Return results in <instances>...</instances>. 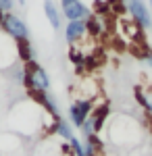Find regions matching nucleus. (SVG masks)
<instances>
[{"mask_svg":"<svg viewBox=\"0 0 152 156\" xmlns=\"http://www.w3.org/2000/svg\"><path fill=\"white\" fill-rule=\"evenodd\" d=\"M42 117H48L44 108L38 106L34 100H25L11 110V127L21 135H31L40 129V125H46V121H40Z\"/></svg>","mask_w":152,"mask_h":156,"instance_id":"obj_1","label":"nucleus"},{"mask_svg":"<svg viewBox=\"0 0 152 156\" xmlns=\"http://www.w3.org/2000/svg\"><path fill=\"white\" fill-rule=\"evenodd\" d=\"M108 137H110L113 144H117V146H133L142 140L140 125L131 117L119 115L108 125Z\"/></svg>","mask_w":152,"mask_h":156,"instance_id":"obj_2","label":"nucleus"},{"mask_svg":"<svg viewBox=\"0 0 152 156\" xmlns=\"http://www.w3.org/2000/svg\"><path fill=\"white\" fill-rule=\"evenodd\" d=\"M23 85L27 92H48L50 90V75L40 62H29L25 65V79Z\"/></svg>","mask_w":152,"mask_h":156,"instance_id":"obj_3","label":"nucleus"},{"mask_svg":"<svg viewBox=\"0 0 152 156\" xmlns=\"http://www.w3.org/2000/svg\"><path fill=\"white\" fill-rule=\"evenodd\" d=\"M0 29L6 34V36L15 40V42H23V40H29V27L23 19L15 12H6L2 23H0Z\"/></svg>","mask_w":152,"mask_h":156,"instance_id":"obj_4","label":"nucleus"},{"mask_svg":"<svg viewBox=\"0 0 152 156\" xmlns=\"http://www.w3.org/2000/svg\"><path fill=\"white\" fill-rule=\"evenodd\" d=\"M125 11H127L129 19L138 25L140 29H150L152 27V15H150V6L144 0H123Z\"/></svg>","mask_w":152,"mask_h":156,"instance_id":"obj_5","label":"nucleus"},{"mask_svg":"<svg viewBox=\"0 0 152 156\" xmlns=\"http://www.w3.org/2000/svg\"><path fill=\"white\" fill-rule=\"evenodd\" d=\"M94 100H85V98H77V100H73L69 104V123L73 127H77V129H81V125L85 123V119L92 115L94 110Z\"/></svg>","mask_w":152,"mask_h":156,"instance_id":"obj_6","label":"nucleus"},{"mask_svg":"<svg viewBox=\"0 0 152 156\" xmlns=\"http://www.w3.org/2000/svg\"><path fill=\"white\" fill-rule=\"evenodd\" d=\"M19 62L17 56V42L11 40L4 31H0V69L2 71H9L13 65Z\"/></svg>","mask_w":152,"mask_h":156,"instance_id":"obj_7","label":"nucleus"},{"mask_svg":"<svg viewBox=\"0 0 152 156\" xmlns=\"http://www.w3.org/2000/svg\"><path fill=\"white\" fill-rule=\"evenodd\" d=\"M60 12L67 21H85L92 15L81 0H60Z\"/></svg>","mask_w":152,"mask_h":156,"instance_id":"obj_8","label":"nucleus"},{"mask_svg":"<svg viewBox=\"0 0 152 156\" xmlns=\"http://www.w3.org/2000/svg\"><path fill=\"white\" fill-rule=\"evenodd\" d=\"M29 94V100H34L38 106L44 108V112H48L52 119H59L60 117V106L59 100L52 96L50 92H27Z\"/></svg>","mask_w":152,"mask_h":156,"instance_id":"obj_9","label":"nucleus"},{"mask_svg":"<svg viewBox=\"0 0 152 156\" xmlns=\"http://www.w3.org/2000/svg\"><path fill=\"white\" fill-rule=\"evenodd\" d=\"M63 34H65L67 44L77 46L83 37H85V34H88V31H85V21H67L65 29H63Z\"/></svg>","mask_w":152,"mask_h":156,"instance_id":"obj_10","label":"nucleus"},{"mask_svg":"<svg viewBox=\"0 0 152 156\" xmlns=\"http://www.w3.org/2000/svg\"><path fill=\"white\" fill-rule=\"evenodd\" d=\"M73 129H75V127L69 123V119H63V117L52 119L50 127H48V131L54 133V135H59L63 142H69V140H73V137H75V131H73Z\"/></svg>","mask_w":152,"mask_h":156,"instance_id":"obj_11","label":"nucleus"},{"mask_svg":"<svg viewBox=\"0 0 152 156\" xmlns=\"http://www.w3.org/2000/svg\"><path fill=\"white\" fill-rule=\"evenodd\" d=\"M108 115H110V106H108L106 102L98 104V106H94L90 119H92V123H94V133H96V135H100V133H102V129H104V125H106V119H108Z\"/></svg>","mask_w":152,"mask_h":156,"instance_id":"obj_12","label":"nucleus"},{"mask_svg":"<svg viewBox=\"0 0 152 156\" xmlns=\"http://www.w3.org/2000/svg\"><path fill=\"white\" fill-rule=\"evenodd\" d=\"M44 15H46L48 23L54 31H59L63 27V12L59 11V6L52 2V0H44Z\"/></svg>","mask_w":152,"mask_h":156,"instance_id":"obj_13","label":"nucleus"},{"mask_svg":"<svg viewBox=\"0 0 152 156\" xmlns=\"http://www.w3.org/2000/svg\"><path fill=\"white\" fill-rule=\"evenodd\" d=\"M17 56H19V62L23 65H29L35 60V50L31 46V40H23V42H17Z\"/></svg>","mask_w":152,"mask_h":156,"instance_id":"obj_14","label":"nucleus"},{"mask_svg":"<svg viewBox=\"0 0 152 156\" xmlns=\"http://www.w3.org/2000/svg\"><path fill=\"white\" fill-rule=\"evenodd\" d=\"M83 150H85V156H100L102 150H104V144H102V137L100 135H90V137H83Z\"/></svg>","mask_w":152,"mask_h":156,"instance_id":"obj_15","label":"nucleus"},{"mask_svg":"<svg viewBox=\"0 0 152 156\" xmlns=\"http://www.w3.org/2000/svg\"><path fill=\"white\" fill-rule=\"evenodd\" d=\"M85 31H88V36H92V37H100V36H102V31H104L102 17H98V15H90V17L85 19Z\"/></svg>","mask_w":152,"mask_h":156,"instance_id":"obj_16","label":"nucleus"},{"mask_svg":"<svg viewBox=\"0 0 152 156\" xmlns=\"http://www.w3.org/2000/svg\"><path fill=\"white\" fill-rule=\"evenodd\" d=\"M6 73H9V77H11L13 83H21V85H23V79H25V65H23V62L13 65Z\"/></svg>","mask_w":152,"mask_h":156,"instance_id":"obj_17","label":"nucleus"},{"mask_svg":"<svg viewBox=\"0 0 152 156\" xmlns=\"http://www.w3.org/2000/svg\"><path fill=\"white\" fill-rule=\"evenodd\" d=\"M67 144H69V148L73 150V154H75V156H85V150H83V142L79 140V137H77V135H75L73 140H69Z\"/></svg>","mask_w":152,"mask_h":156,"instance_id":"obj_18","label":"nucleus"},{"mask_svg":"<svg viewBox=\"0 0 152 156\" xmlns=\"http://www.w3.org/2000/svg\"><path fill=\"white\" fill-rule=\"evenodd\" d=\"M0 11L2 12H13L15 11V0H0Z\"/></svg>","mask_w":152,"mask_h":156,"instance_id":"obj_19","label":"nucleus"},{"mask_svg":"<svg viewBox=\"0 0 152 156\" xmlns=\"http://www.w3.org/2000/svg\"><path fill=\"white\" fill-rule=\"evenodd\" d=\"M142 58H144V62L148 65V69L152 71V50H146L144 54H142Z\"/></svg>","mask_w":152,"mask_h":156,"instance_id":"obj_20","label":"nucleus"},{"mask_svg":"<svg viewBox=\"0 0 152 156\" xmlns=\"http://www.w3.org/2000/svg\"><path fill=\"white\" fill-rule=\"evenodd\" d=\"M19 4H21V6H23V4H25V0H19Z\"/></svg>","mask_w":152,"mask_h":156,"instance_id":"obj_21","label":"nucleus"},{"mask_svg":"<svg viewBox=\"0 0 152 156\" xmlns=\"http://www.w3.org/2000/svg\"><path fill=\"white\" fill-rule=\"evenodd\" d=\"M148 6H152V0H148Z\"/></svg>","mask_w":152,"mask_h":156,"instance_id":"obj_22","label":"nucleus"}]
</instances>
